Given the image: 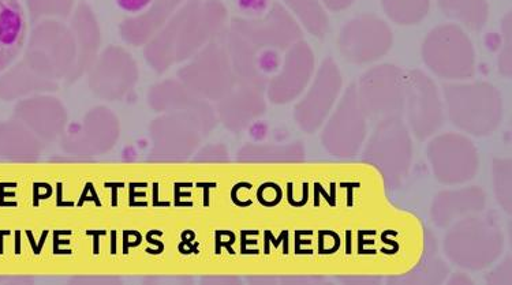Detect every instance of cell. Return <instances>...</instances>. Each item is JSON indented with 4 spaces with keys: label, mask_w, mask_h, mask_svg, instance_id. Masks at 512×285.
<instances>
[{
    "label": "cell",
    "mask_w": 512,
    "mask_h": 285,
    "mask_svg": "<svg viewBox=\"0 0 512 285\" xmlns=\"http://www.w3.org/2000/svg\"><path fill=\"white\" fill-rule=\"evenodd\" d=\"M189 84L201 95L220 99L229 92L233 77L229 60L223 51L216 47L209 48L207 52L185 73Z\"/></svg>",
    "instance_id": "14"
},
{
    "label": "cell",
    "mask_w": 512,
    "mask_h": 285,
    "mask_svg": "<svg viewBox=\"0 0 512 285\" xmlns=\"http://www.w3.org/2000/svg\"><path fill=\"white\" fill-rule=\"evenodd\" d=\"M17 115L40 133H50L58 126L61 114L55 104L44 100H31L20 104Z\"/></svg>",
    "instance_id": "20"
},
{
    "label": "cell",
    "mask_w": 512,
    "mask_h": 285,
    "mask_svg": "<svg viewBox=\"0 0 512 285\" xmlns=\"http://www.w3.org/2000/svg\"><path fill=\"white\" fill-rule=\"evenodd\" d=\"M26 39V18L18 0H0V71L20 55Z\"/></svg>",
    "instance_id": "16"
},
{
    "label": "cell",
    "mask_w": 512,
    "mask_h": 285,
    "mask_svg": "<svg viewBox=\"0 0 512 285\" xmlns=\"http://www.w3.org/2000/svg\"><path fill=\"white\" fill-rule=\"evenodd\" d=\"M381 6L392 22L411 26L420 24L428 15L431 0H381Z\"/></svg>",
    "instance_id": "21"
},
{
    "label": "cell",
    "mask_w": 512,
    "mask_h": 285,
    "mask_svg": "<svg viewBox=\"0 0 512 285\" xmlns=\"http://www.w3.org/2000/svg\"><path fill=\"white\" fill-rule=\"evenodd\" d=\"M28 134L20 126L7 123L0 125V150L7 153L22 152V150L31 148Z\"/></svg>",
    "instance_id": "27"
},
{
    "label": "cell",
    "mask_w": 512,
    "mask_h": 285,
    "mask_svg": "<svg viewBox=\"0 0 512 285\" xmlns=\"http://www.w3.org/2000/svg\"><path fill=\"white\" fill-rule=\"evenodd\" d=\"M425 66L442 80L466 81L476 74V51L461 26H437L422 43Z\"/></svg>",
    "instance_id": "3"
},
{
    "label": "cell",
    "mask_w": 512,
    "mask_h": 285,
    "mask_svg": "<svg viewBox=\"0 0 512 285\" xmlns=\"http://www.w3.org/2000/svg\"><path fill=\"white\" fill-rule=\"evenodd\" d=\"M33 17L41 15H66L71 7V0H28Z\"/></svg>",
    "instance_id": "28"
},
{
    "label": "cell",
    "mask_w": 512,
    "mask_h": 285,
    "mask_svg": "<svg viewBox=\"0 0 512 285\" xmlns=\"http://www.w3.org/2000/svg\"><path fill=\"white\" fill-rule=\"evenodd\" d=\"M43 86V82L33 78L28 70L17 66V69L0 77V97L6 100L14 99V97L24 95L33 89L43 88Z\"/></svg>",
    "instance_id": "24"
},
{
    "label": "cell",
    "mask_w": 512,
    "mask_h": 285,
    "mask_svg": "<svg viewBox=\"0 0 512 285\" xmlns=\"http://www.w3.org/2000/svg\"><path fill=\"white\" fill-rule=\"evenodd\" d=\"M342 85V74L335 60L324 59L302 93L301 100L295 105L294 119L301 130L313 134L323 127L338 103Z\"/></svg>",
    "instance_id": "9"
},
{
    "label": "cell",
    "mask_w": 512,
    "mask_h": 285,
    "mask_svg": "<svg viewBox=\"0 0 512 285\" xmlns=\"http://www.w3.org/2000/svg\"><path fill=\"white\" fill-rule=\"evenodd\" d=\"M234 32L253 47L275 54L289 50L291 45L302 40L301 26L279 5L272 7L263 18L234 21Z\"/></svg>",
    "instance_id": "11"
},
{
    "label": "cell",
    "mask_w": 512,
    "mask_h": 285,
    "mask_svg": "<svg viewBox=\"0 0 512 285\" xmlns=\"http://www.w3.org/2000/svg\"><path fill=\"white\" fill-rule=\"evenodd\" d=\"M484 191L478 187H465L459 190L442 191L435 197L431 209L433 223L440 228H447L465 217L477 215L484 209Z\"/></svg>",
    "instance_id": "15"
},
{
    "label": "cell",
    "mask_w": 512,
    "mask_h": 285,
    "mask_svg": "<svg viewBox=\"0 0 512 285\" xmlns=\"http://www.w3.org/2000/svg\"><path fill=\"white\" fill-rule=\"evenodd\" d=\"M443 13L470 30H481L488 21L487 0H437Z\"/></svg>",
    "instance_id": "18"
},
{
    "label": "cell",
    "mask_w": 512,
    "mask_h": 285,
    "mask_svg": "<svg viewBox=\"0 0 512 285\" xmlns=\"http://www.w3.org/2000/svg\"><path fill=\"white\" fill-rule=\"evenodd\" d=\"M97 75V89L106 95H117L122 92L123 86L129 84L130 69L125 60L110 55Z\"/></svg>",
    "instance_id": "23"
},
{
    "label": "cell",
    "mask_w": 512,
    "mask_h": 285,
    "mask_svg": "<svg viewBox=\"0 0 512 285\" xmlns=\"http://www.w3.org/2000/svg\"><path fill=\"white\" fill-rule=\"evenodd\" d=\"M407 127L418 140L425 141L442 129L446 108L431 77L421 70L405 73V111Z\"/></svg>",
    "instance_id": "7"
},
{
    "label": "cell",
    "mask_w": 512,
    "mask_h": 285,
    "mask_svg": "<svg viewBox=\"0 0 512 285\" xmlns=\"http://www.w3.org/2000/svg\"><path fill=\"white\" fill-rule=\"evenodd\" d=\"M426 156L435 178L447 186L469 182L480 165L476 146L465 135L457 133L433 135Z\"/></svg>",
    "instance_id": "8"
},
{
    "label": "cell",
    "mask_w": 512,
    "mask_h": 285,
    "mask_svg": "<svg viewBox=\"0 0 512 285\" xmlns=\"http://www.w3.org/2000/svg\"><path fill=\"white\" fill-rule=\"evenodd\" d=\"M239 9L249 15H261L265 13L268 0H237Z\"/></svg>",
    "instance_id": "30"
},
{
    "label": "cell",
    "mask_w": 512,
    "mask_h": 285,
    "mask_svg": "<svg viewBox=\"0 0 512 285\" xmlns=\"http://www.w3.org/2000/svg\"><path fill=\"white\" fill-rule=\"evenodd\" d=\"M368 118H402L405 111V73L398 66L379 65L366 71L355 85Z\"/></svg>",
    "instance_id": "6"
},
{
    "label": "cell",
    "mask_w": 512,
    "mask_h": 285,
    "mask_svg": "<svg viewBox=\"0 0 512 285\" xmlns=\"http://www.w3.org/2000/svg\"><path fill=\"white\" fill-rule=\"evenodd\" d=\"M316 73V58L304 40L286 50L282 66L268 81V97L274 104H289L302 96Z\"/></svg>",
    "instance_id": "12"
},
{
    "label": "cell",
    "mask_w": 512,
    "mask_h": 285,
    "mask_svg": "<svg viewBox=\"0 0 512 285\" xmlns=\"http://www.w3.org/2000/svg\"><path fill=\"white\" fill-rule=\"evenodd\" d=\"M264 111L265 103L260 89L249 85L224 99L220 107L224 125L234 131L244 129L252 120L264 114Z\"/></svg>",
    "instance_id": "17"
},
{
    "label": "cell",
    "mask_w": 512,
    "mask_h": 285,
    "mask_svg": "<svg viewBox=\"0 0 512 285\" xmlns=\"http://www.w3.org/2000/svg\"><path fill=\"white\" fill-rule=\"evenodd\" d=\"M179 2L182 0H152V9L147 14L126 22V37L133 41H141Z\"/></svg>",
    "instance_id": "22"
},
{
    "label": "cell",
    "mask_w": 512,
    "mask_h": 285,
    "mask_svg": "<svg viewBox=\"0 0 512 285\" xmlns=\"http://www.w3.org/2000/svg\"><path fill=\"white\" fill-rule=\"evenodd\" d=\"M493 186L497 201L506 212L511 209V163L510 160L500 159L493 164Z\"/></svg>",
    "instance_id": "25"
},
{
    "label": "cell",
    "mask_w": 512,
    "mask_h": 285,
    "mask_svg": "<svg viewBox=\"0 0 512 285\" xmlns=\"http://www.w3.org/2000/svg\"><path fill=\"white\" fill-rule=\"evenodd\" d=\"M328 10L342 11L353 5L354 0H320Z\"/></svg>",
    "instance_id": "32"
},
{
    "label": "cell",
    "mask_w": 512,
    "mask_h": 285,
    "mask_svg": "<svg viewBox=\"0 0 512 285\" xmlns=\"http://www.w3.org/2000/svg\"><path fill=\"white\" fill-rule=\"evenodd\" d=\"M504 247L502 232L495 223L469 216L451 225L444 238V251L452 264L470 270L491 266Z\"/></svg>",
    "instance_id": "2"
},
{
    "label": "cell",
    "mask_w": 512,
    "mask_h": 285,
    "mask_svg": "<svg viewBox=\"0 0 512 285\" xmlns=\"http://www.w3.org/2000/svg\"><path fill=\"white\" fill-rule=\"evenodd\" d=\"M362 159L379 170L388 187L402 185L413 160V140L402 118L379 120L375 133L366 142Z\"/></svg>",
    "instance_id": "4"
},
{
    "label": "cell",
    "mask_w": 512,
    "mask_h": 285,
    "mask_svg": "<svg viewBox=\"0 0 512 285\" xmlns=\"http://www.w3.org/2000/svg\"><path fill=\"white\" fill-rule=\"evenodd\" d=\"M291 13L312 36L324 37L330 29V20L320 0H284Z\"/></svg>",
    "instance_id": "19"
},
{
    "label": "cell",
    "mask_w": 512,
    "mask_h": 285,
    "mask_svg": "<svg viewBox=\"0 0 512 285\" xmlns=\"http://www.w3.org/2000/svg\"><path fill=\"white\" fill-rule=\"evenodd\" d=\"M368 116L358 101L355 85L349 86L342 99L325 120L321 144L332 156L354 157L361 152L368 133Z\"/></svg>",
    "instance_id": "5"
},
{
    "label": "cell",
    "mask_w": 512,
    "mask_h": 285,
    "mask_svg": "<svg viewBox=\"0 0 512 285\" xmlns=\"http://www.w3.org/2000/svg\"><path fill=\"white\" fill-rule=\"evenodd\" d=\"M226 10L218 0H193L177 18L179 32L182 33L183 52L203 43L209 36L215 35L222 28Z\"/></svg>",
    "instance_id": "13"
},
{
    "label": "cell",
    "mask_w": 512,
    "mask_h": 285,
    "mask_svg": "<svg viewBox=\"0 0 512 285\" xmlns=\"http://www.w3.org/2000/svg\"><path fill=\"white\" fill-rule=\"evenodd\" d=\"M503 40L502 50L499 54V70L500 73L506 75L507 78L511 77V25L510 15L507 17L506 29H503Z\"/></svg>",
    "instance_id": "29"
},
{
    "label": "cell",
    "mask_w": 512,
    "mask_h": 285,
    "mask_svg": "<svg viewBox=\"0 0 512 285\" xmlns=\"http://www.w3.org/2000/svg\"><path fill=\"white\" fill-rule=\"evenodd\" d=\"M443 97L448 119L463 133L488 137L502 123V95L489 82H450L444 85Z\"/></svg>",
    "instance_id": "1"
},
{
    "label": "cell",
    "mask_w": 512,
    "mask_h": 285,
    "mask_svg": "<svg viewBox=\"0 0 512 285\" xmlns=\"http://www.w3.org/2000/svg\"><path fill=\"white\" fill-rule=\"evenodd\" d=\"M248 155L268 157L271 160L278 161H301L305 157V148L300 142H294L289 145L278 146H257L249 148Z\"/></svg>",
    "instance_id": "26"
},
{
    "label": "cell",
    "mask_w": 512,
    "mask_h": 285,
    "mask_svg": "<svg viewBox=\"0 0 512 285\" xmlns=\"http://www.w3.org/2000/svg\"><path fill=\"white\" fill-rule=\"evenodd\" d=\"M394 44L390 26L376 15L365 14L347 22L340 30V54L353 65H369L383 58Z\"/></svg>",
    "instance_id": "10"
},
{
    "label": "cell",
    "mask_w": 512,
    "mask_h": 285,
    "mask_svg": "<svg viewBox=\"0 0 512 285\" xmlns=\"http://www.w3.org/2000/svg\"><path fill=\"white\" fill-rule=\"evenodd\" d=\"M117 3L127 13H140L151 5L152 0H117Z\"/></svg>",
    "instance_id": "31"
}]
</instances>
